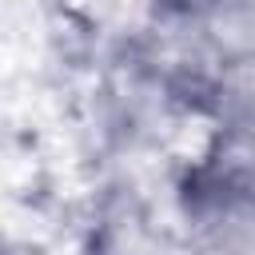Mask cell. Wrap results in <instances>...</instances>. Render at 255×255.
Masks as SVG:
<instances>
[{
  "instance_id": "1",
  "label": "cell",
  "mask_w": 255,
  "mask_h": 255,
  "mask_svg": "<svg viewBox=\"0 0 255 255\" xmlns=\"http://www.w3.org/2000/svg\"><path fill=\"white\" fill-rule=\"evenodd\" d=\"M187 247L191 255H255V199L231 195L191 175Z\"/></svg>"
},
{
  "instance_id": "2",
  "label": "cell",
  "mask_w": 255,
  "mask_h": 255,
  "mask_svg": "<svg viewBox=\"0 0 255 255\" xmlns=\"http://www.w3.org/2000/svg\"><path fill=\"white\" fill-rule=\"evenodd\" d=\"M163 8L191 24L219 60L255 56V0H163Z\"/></svg>"
},
{
  "instance_id": "3",
  "label": "cell",
  "mask_w": 255,
  "mask_h": 255,
  "mask_svg": "<svg viewBox=\"0 0 255 255\" xmlns=\"http://www.w3.org/2000/svg\"><path fill=\"white\" fill-rule=\"evenodd\" d=\"M195 179L255 199V124L211 120V143L203 151V163L195 167Z\"/></svg>"
},
{
  "instance_id": "4",
  "label": "cell",
  "mask_w": 255,
  "mask_h": 255,
  "mask_svg": "<svg viewBox=\"0 0 255 255\" xmlns=\"http://www.w3.org/2000/svg\"><path fill=\"white\" fill-rule=\"evenodd\" d=\"M211 120H243L255 124V56L223 60L207 88Z\"/></svg>"
},
{
  "instance_id": "5",
  "label": "cell",
  "mask_w": 255,
  "mask_h": 255,
  "mask_svg": "<svg viewBox=\"0 0 255 255\" xmlns=\"http://www.w3.org/2000/svg\"><path fill=\"white\" fill-rule=\"evenodd\" d=\"M4 255H48V251H40V247H32V243H8Z\"/></svg>"
}]
</instances>
